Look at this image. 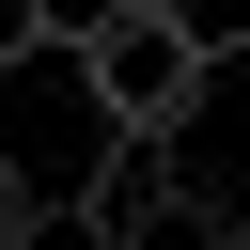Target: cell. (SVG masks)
Wrapping results in <instances>:
<instances>
[{
	"label": "cell",
	"mask_w": 250,
	"mask_h": 250,
	"mask_svg": "<svg viewBox=\"0 0 250 250\" xmlns=\"http://www.w3.org/2000/svg\"><path fill=\"white\" fill-rule=\"evenodd\" d=\"M203 78H219V47H203L188 0H94V16H78V94H94V125H188Z\"/></svg>",
	"instance_id": "obj_1"
},
{
	"label": "cell",
	"mask_w": 250,
	"mask_h": 250,
	"mask_svg": "<svg viewBox=\"0 0 250 250\" xmlns=\"http://www.w3.org/2000/svg\"><path fill=\"white\" fill-rule=\"evenodd\" d=\"M78 203H94V219H109L125 250H141V234H156V219H188L203 188H188L172 125H109V141H94V188H78Z\"/></svg>",
	"instance_id": "obj_2"
},
{
	"label": "cell",
	"mask_w": 250,
	"mask_h": 250,
	"mask_svg": "<svg viewBox=\"0 0 250 250\" xmlns=\"http://www.w3.org/2000/svg\"><path fill=\"white\" fill-rule=\"evenodd\" d=\"M78 16H94V0H0V78L47 62V47H78Z\"/></svg>",
	"instance_id": "obj_3"
},
{
	"label": "cell",
	"mask_w": 250,
	"mask_h": 250,
	"mask_svg": "<svg viewBox=\"0 0 250 250\" xmlns=\"http://www.w3.org/2000/svg\"><path fill=\"white\" fill-rule=\"evenodd\" d=\"M16 250H125V234H109V219H94V203H47V219H31V234H16Z\"/></svg>",
	"instance_id": "obj_4"
},
{
	"label": "cell",
	"mask_w": 250,
	"mask_h": 250,
	"mask_svg": "<svg viewBox=\"0 0 250 250\" xmlns=\"http://www.w3.org/2000/svg\"><path fill=\"white\" fill-rule=\"evenodd\" d=\"M141 250H234V219H219V203H188V219H156Z\"/></svg>",
	"instance_id": "obj_5"
},
{
	"label": "cell",
	"mask_w": 250,
	"mask_h": 250,
	"mask_svg": "<svg viewBox=\"0 0 250 250\" xmlns=\"http://www.w3.org/2000/svg\"><path fill=\"white\" fill-rule=\"evenodd\" d=\"M31 219H47V188H31V172H16V156H0V250H16V234H31Z\"/></svg>",
	"instance_id": "obj_6"
},
{
	"label": "cell",
	"mask_w": 250,
	"mask_h": 250,
	"mask_svg": "<svg viewBox=\"0 0 250 250\" xmlns=\"http://www.w3.org/2000/svg\"><path fill=\"white\" fill-rule=\"evenodd\" d=\"M234 250H250V203H234Z\"/></svg>",
	"instance_id": "obj_7"
}]
</instances>
